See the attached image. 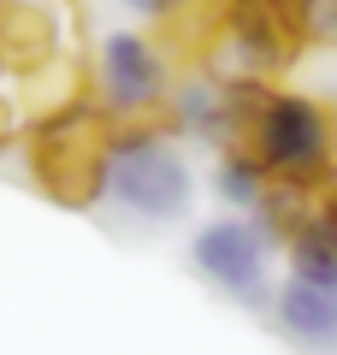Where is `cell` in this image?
I'll return each mask as SVG.
<instances>
[{
	"label": "cell",
	"instance_id": "cell-13",
	"mask_svg": "<svg viewBox=\"0 0 337 355\" xmlns=\"http://www.w3.org/2000/svg\"><path fill=\"white\" fill-rule=\"evenodd\" d=\"M24 130H30V125H24V119H18V107H12V101H6V95H0V154L12 148V142H18V137H24Z\"/></svg>",
	"mask_w": 337,
	"mask_h": 355
},
{
	"label": "cell",
	"instance_id": "cell-1",
	"mask_svg": "<svg viewBox=\"0 0 337 355\" xmlns=\"http://www.w3.org/2000/svg\"><path fill=\"white\" fill-rule=\"evenodd\" d=\"M119 142V119L83 95V101L60 107L48 119H30L24 130V154H30V178L36 190L60 207H101L107 202V160Z\"/></svg>",
	"mask_w": 337,
	"mask_h": 355
},
{
	"label": "cell",
	"instance_id": "cell-2",
	"mask_svg": "<svg viewBox=\"0 0 337 355\" xmlns=\"http://www.w3.org/2000/svg\"><path fill=\"white\" fill-rule=\"evenodd\" d=\"M107 207L142 231L189 219L196 172L178 154L166 125H119V142H112V160H107Z\"/></svg>",
	"mask_w": 337,
	"mask_h": 355
},
{
	"label": "cell",
	"instance_id": "cell-5",
	"mask_svg": "<svg viewBox=\"0 0 337 355\" xmlns=\"http://www.w3.org/2000/svg\"><path fill=\"white\" fill-rule=\"evenodd\" d=\"M308 48L302 0H219V36H213V71L231 77H278Z\"/></svg>",
	"mask_w": 337,
	"mask_h": 355
},
{
	"label": "cell",
	"instance_id": "cell-9",
	"mask_svg": "<svg viewBox=\"0 0 337 355\" xmlns=\"http://www.w3.org/2000/svg\"><path fill=\"white\" fill-rule=\"evenodd\" d=\"M213 190H219V202L243 207V214H261L266 196H273V172L254 160V148L231 142V148H219V172H213Z\"/></svg>",
	"mask_w": 337,
	"mask_h": 355
},
{
	"label": "cell",
	"instance_id": "cell-14",
	"mask_svg": "<svg viewBox=\"0 0 337 355\" xmlns=\"http://www.w3.org/2000/svg\"><path fill=\"white\" fill-rule=\"evenodd\" d=\"M0 71H6V60H0Z\"/></svg>",
	"mask_w": 337,
	"mask_h": 355
},
{
	"label": "cell",
	"instance_id": "cell-8",
	"mask_svg": "<svg viewBox=\"0 0 337 355\" xmlns=\"http://www.w3.org/2000/svg\"><path fill=\"white\" fill-rule=\"evenodd\" d=\"M0 60L12 77H30L60 60V24L42 0H0Z\"/></svg>",
	"mask_w": 337,
	"mask_h": 355
},
{
	"label": "cell",
	"instance_id": "cell-10",
	"mask_svg": "<svg viewBox=\"0 0 337 355\" xmlns=\"http://www.w3.org/2000/svg\"><path fill=\"white\" fill-rule=\"evenodd\" d=\"M18 83H24V119H48V113H60V107H71V101H83V95H89L83 65H77L71 53L48 60L42 71L18 77Z\"/></svg>",
	"mask_w": 337,
	"mask_h": 355
},
{
	"label": "cell",
	"instance_id": "cell-7",
	"mask_svg": "<svg viewBox=\"0 0 337 355\" xmlns=\"http://www.w3.org/2000/svg\"><path fill=\"white\" fill-rule=\"evenodd\" d=\"M273 331L302 355H337V284H313L302 272H290L273 291L266 308Z\"/></svg>",
	"mask_w": 337,
	"mask_h": 355
},
{
	"label": "cell",
	"instance_id": "cell-4",
	"mask_svg": "<svg viewBox=\"0 0 337 355\" xmlns=\"http://www.w3.org/2000/svg\"><path fill=\"white\" fill-rule=\"evenodd\" d=\"M172 60L166 42L148 30H107L89 60V95L107 107L119 125H160L166 95H172Z\"/></svg>",
	"mask_w": 337,
	"mask_h": 355
},
{
	"label": "cell",
	"instance_id": "cell-3",
	"mask_svg": "<svg viewBox=\"0 0 337 355\" xmlns=\"http://www.w3.org/2000/svg\"><path fill=\"white\" fill-rule=\"evenodd\" d=\"M243 148H254L273 184L325 190L337 178V107L302 89H266L243 130Z\"/></svg>",
	"mask_w": 337,
	"mask_h": 355
},
{
	"label": "cell",
	"instance_id": "cell-11",
	"mask_svg": "<svg viewBox=\"0 0 337 355\" xmlns=\"http://www.w3.org/2000/svg\"><path fill=\"white\" fill-rule=\"evenodd\" d=\"M284 254H290V272L313 284H337V225L325 214H313L308 225H296L284 237Z\"/></svg>",
	"mask_w": 337,
	"mask_h": 355
},
{
	"label": "cell",
	"instance_id": "cell-6",
	"mask_svg": "<svg viewBox=\"0 0 337 355\" xmlns=\"http://www.w3.org/2000/svg\"><path fill=\"white\" fill-rule=\"evenodd\" d=\"M273 249H284V243L273 237V225H266L261 214L254 219H207V225L189 237V272H196L207 291H219V296H231V302L266 314V308H273V284H266Z\"/></svg>",
	"mask_w": 337,
	"mask_h": 355
},
{
	"label": "cell",
	"instance_id": "cell-12",
	"mask_svg": "<svg viewBox=\"0 0 337 355\" xmlns=\"http://www.w3.org/2000/svg\"><path fill=\"white\" fill-rule=\"evenodd\" d=\"M302 18H308V42L337 48V0H302Z\"/></svg>",
	"mask_w": 337,
	"mask_h": 355
}]
</instances>
